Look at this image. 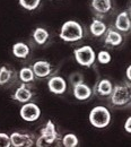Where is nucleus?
I'll list each match as a JSON object with an SVG mask.
<instances>
[{
  "label": "nucleus",
  "instance_id": "obj_12",
  "mask_svg": "<svg viewBox=\"0 0 131 147\" xmlns=\"http://www.w3.org/2000/svg\"><path fill=\"white\" fill-rule=\"evenodd\" d=\"M33 96H34V93L32 92V90L30 87H27L25 85V83L23 85H20L18 88L15 91V93L13 94V98L16 100L17 102H20V103L30 102Z\"/></svg>",
  "mask_w": 131,
  "mask_h": 147
},
{
  "label": "nucleus",
  "instance_id": "obj_14",
  "mask_svg": "<svg viewBox=\"0 0 131 147\" xmlns=\"http://www.w3.org/2000/svg\"><path fill=\"white\" fill-rule=\"evenodd\" d=\"M73 91H74V96L78 101H86L88 100L92 94H93V91L92 88L86 85L85 83H80V84H77L73 87Z\"/></svg>",
  "mask_w": 131,
  "mask_h": 147
},
{
  "label": "nucleus",
  "instance_id": "obj_25",
  "mask_svg": "<svg viewBox=\"0 0 131 147\" xmlns=\"http://www.w3.org/2000/svg\"><path fill=\"white\" fill-rule=\"evenodd\" d=\"M11 146V140H10V136L5 134V132H0V147H10Z\"/></svg>",
  "mask_w": 131,
  "mask_h": 147
},
{
  "label": "nucleus",
  "instance_id": "obj_23",
  "mask_svg": "<svg viewBox=\"0 0 131 147\" xmlns=\"http://www.w3.org/2000/svg\"><path fill=\"white\" fill-rule=\"evenodd\" d=\"M111 59H112V57L107 51H99L97 55V60L102 65H107L111 61Z\"/></svg>",
  "mask_w": 131,
  "mask_h": 147
},
{
  "label": "nucleus",
  "instance_id": "obj_22",
  "mask_svg": "<svg viewBox=\"0 0 131 147\" xmlns=\"http://www.w3.org/2000/svg\"><path fill=\"white\" fill-rule=\"evenodd\" d=\"M20 7H23L26 10H35L41 5V0H19L18 1Z\"/></svg>",
  "mask_w": 131,
  "mask_h": 147
},
{
  "label": "nucleus",
  "instance_id": "obj_8",
  "mask_svg": "<svg viewBox=\"0 0 131 147\" xmlns=\"http://www.w3.org/2000/svg\"><path fill=\"white\" fill-rule=\"evenodd\" d=\"M49 91L56 95H61L67 91V82L61 76H53L48 82Z\"/></svg>",
  "mask_w": 131,
  "mask_h": 147
},
{
  "label": "nucleus",
  "instance_id": "obj_7",
  "mask_svg": "<svg viewBox=\"0 0 131 147\" xmlns=\"http://www.w3.org/2000/svg\"><path fill=\"white\" fill-rule=\"evenodd\" d=\"M10 140H11V146L14 147H31L35 143L32 135L21 134L18 131H15L10 135Z\"/></svg>",
  "mask_w": 131,
  "mask_h": 147
},
{
  "label": "nucleus",
  "instance_id": "obj_27",
  "mask_svg": "<svg viewBox=\"0 0 131 147\" xmlns=\"http://www.w3.org/2000/svg\"><path fill=\"white\" fill-rule=\"evenodd\" d=\"M126 76H127V79L131 83V65L127 68V70H126Z\"/></svg>",
  "mask_w": 131,
  "mask_h": 147
},
{
  "label": "nucleus",
  "instance_id": "obj_5",
  "mask_svg": "<svg viewBox=\"0 0 131 147\" xmlns=\"http://www.w3.org/2000/svg\"><path fill=\"white\" fill-rule=\"evenodd\" d=\"M74 55H75L76 61L83 66V67H91L93 66L96 59L95 51L93 50L92 47L89 45H84L80 48H77L74 50Z\"/></svg>",
  "mask_w": 131,
  "mask_h": 147
},
{
  "label": "nucleus",
  "instance_id": "obj_1",
  "mask_svg": "<svg viewBox=\"0 0 131 147\" xmlns=\"http://www.w3.org/2000/svg\"><path fill=\"white\" fill-rule=\"evenodd\" d=\"M110 104L113 108H128L131 105V84H122L113 87L110 95Z\"/></svg>",
  "mask_w": 131,
  "mask_h": 147
},
{
  "label": "nucleus",
  "instance_id": "obj_24",
  "mask_svg": "<svg viewBox=\"0 0 131 147\" xmlns=\"http://www.w3.org/2000/svg\"><path fill=\"white\" fill-rule=\"evenodd\" d=\"M69 82L71 83L73 87L77 85V84H80V83H84V76L80 73L76 71V73H73L70 76H69Z\"/></svg>",
  "mask_w": 131,
  "mask_h": 147
},
{
  "label": "nucleus",
  "instance_id": "obj_20",
  "mask_svg": "<svg viewBox=\"0 0 131 147\" xmlns=\"http://www.w3.org/2000/svg\"><path fill=\"white\" fill-rule=\"evenodd\" d=\"M19 78L23 83L25 84H28V83H32L34 82L35 79V74L33 71L32 67H24L19 70Z\"/></svg>",
  "mask_w": 131,
  "mask_h": 147
},
{
  "label": "nucleus",
  "instance_id": "obj_13",
  "mask_svg": "<svg viewBox=\"0 0 131 147\" xmlns=\"http://www.w3.org/2000/svg\"><path fill=\"white\" fill-rule=\"evenodd\" d=\"M92 8L98 16L109 14L112 9V0H92Z\"/></svg>",
  "mask_w": 131,
  "mask_h": 147
},
{
  "label": "nucleus",
  "instance_id": "obj_26",
  "mask_svg": "<svg viewBox=\"0 0 131 147\" xmlns=\"http://www.w3.org/2000/svg\"><path fill=\"white\" fill-rule=\"evenodd\" d=\"M124 130L128 134H131V117H129L124 122Z\"/></svg>",
  "mask_w": 131,
  "mask_h": 147
},
{
  "label": "nucleus",
  "instance_id": "obj_17",
  "mask_svg": "<svg viewBox=\"0 0 131 147\" xmlns=\"http://www.w3.org/2000/svg\"><path fill=\"white\" fill-rule=\"evenodd\" d=\"M11 51H13V55H15L16 58H18V59H26L30 55V52H31L30 47L24 42L15 43L13 45Z\"/></svg>",
  "mask_w": 131,
  "mask_h": 147
},
{
  "label": "nucleus",
  "instance_id": "obj_18",
  "mask_svg": "<svg viewBox=\"0 0 131 147\" xmlns=\"http://www.w3.org/2000/svg\"><path fill=\"white\" fill-rule=\"evenodd\" d=\"M50 38V33L43 28V27H36L33 32V40L38 45H44Z\"/></svg>",
  "mask_w": 131,
  "mask_h": 147
},
{
  "label": "nucleus",
  "instance_id": "obj_2",
  "mask_svg": "<svg viewBox=\"0 0 131 147\" xmlns=\"http://www.w3.org/2000/svg\"><path fill=\"white\" fill-rule=\"evenodd\" d=\"M84 28L83 26L76 22V20H67L66 23L62 24L61 28H60V33L59 36L62 41L64 42H78L84 37Z\"/></svg>",
  "mask_w": 131,
  "mask_h": 147
},
{
  "label": "nucleus",
  "instance_id": "obj_28",
  "mask_svg": "<svg viewBox=\"0 0 131 147\" xmlns=\"http://www.w3.org/2000/svg\"><path fill=\"white\" fill-rule=\"evenodd\" d=\"M129 11H130L129 14H130V15H131V1H130V6H129Z\"/></svg>",
  "mask_w": 131,
  "mask_h": 147
},
{
  "label": "nucleus",
  "instance_id": "obj_19",
  "mask_svg": "<svg viewBox=\"0 0 131 147\" xmlns=\"http://www.w3.org/2000/svg\"><path fill=\"white\" fill-rule=\"evenodd\" d=\"M14 77V71L7 66L0 67V86H7L11 83V79Z\"/></svg>",
  "mask_w": 131,
  "mask_h": 147
},
{
  "label": "nucleus",
  "instance_id": "obj_16",
  "mask_svg": "<svg viewBox=\"0 0 131 147\" xmlns=\"http://www.w3.org/2000/svg\"><path fill=\"white\" fill-rule=\"evenodd\" d=\"M89 31L92 33V35L95 37L103 36L105 34V32L107 31V27L105 25V23H103L101 19L94 18L91 26H89Z\"/></svg>",
  "mask_w": 131,
  "mask_h": 147
},
{
  "label": "nucleus",
  "instance_id": "obj_6",
  "mask_svg": "<svg viewBox=\"0 0 131 147\" xmlns=\"http://www.w3.org/2000/svg\"><path fill=\"white\" fill-rule=\"evenodd\" d=\"M19 114L24 121L34 122L41 117V109L35 103L27 102V103H24V105L20 108Z\"/></svg>",
  "mask_w": 131,
  "mask_h": 147
},
{
  "label": "nucleus",
  "instance_id": "obj_9",
  "mask_svg": "<svg viewBox=\"0 0 131 147\" xmlns=\"http://www.w3.org/2000/svg\"><path fill=\"white\" fill-rule=\"evenodd\" d=\"M32 69L35 74V77L38 78H45L50 76L53 71V67L51 66V63L45 60H38L36 62H34L32 66Z\"/></svg>",
  "mask_w": 131,
  "mask_h": 147
},
{
  "label": "nucleus",
  "instance_id": "obj_4",
  "mask_svg": "<svg viewBox=\"0 0 131 147\" xmlns=\"http://www.w3.org/2000/svg\"><path fill=\"white\" fill-rule=\"evenodd\" d=\"M88 119L93 127L97 129H103L107 127L111 122V112L105 107L98 105V107H95L89 112Z\"/></svg>",
  "mask_w": 131,
  "mask_h": 147
},
{
  "label": "nucleus",
  "instance_id": "obj_11",
  "mask_svg": "<svg viewBox=\"0 0 131 147\" xmlns=\"http://www.w3.org/2000/svg\"><path fill=\"white\" fill-rule=\"evenodd\" d=\"M123 42V36L121 32L114 28H107L104 34V43L109 47H120Z\"/></svg>",
  "mask_w": 131,
  "mask_h": 147
},
{
  "label": "nucleus",
  "instance_id": "obj_3",
  "mask_svg": "<svg viewBox=\"0 0 131 147\" xmlns=\"http://www.w3.org/2000/svg\"><path fill=\"white\" fill-rule=\"evenodd\" d=\"M59 140H60V135L56 131L53 121L48 120L45 126L40 131V137L36 140V146H50V145L54 144L56 142H59Z\"/></svg>",
  "mask_w": 131,
  "mask_h": 147
},
{
  "label": "nucleus",
  "instance_id": "obj_10",
  "mask_svg": "<svg viewBox=\"0 0 131 147\" xmlns=\"http://www.w3.org/2000/svg\"><path fill=\"white\" fill-rule=\"evenodd\" d=\"M114 26L119 32L128 33L131 31V17L128 11L120 13L114 22Z\"/></svg>",
  "mask_w": 131,
  "mask_h": 147
},
{
  "label": "nucleus",
  "instance_id": "obj_15",
  "mask_svg": "<svg viewBox=\"0 0 131 147\" xmlns=\"http://www.w3.org/2000/svg\"><path fill=\"white\" fill-rule=\"evenodd\" d=\"M113 84L109 80V79H101L96 86H95V91L98 96H102V97H107L112 94L113 91Z\"/></svg>",
  "mask_w": 131,
  "mask_h": 147
},
{
  "label": "nucleus",
  "instance_id": "obj_21",
  "mask_svg": "<svg viewBox=\"0 0 131 147\" xmlns=\"http://www.w3.org/2000/svg\"><path fill=\"white\" fill-rule=\"evenodd\" d=\"M62 145L64 147H76L78 146V138L75 134H67L62 137Z\"/></svg>",
  "mask_w": 131,
  "mask_h": 147
}]
</instances>
